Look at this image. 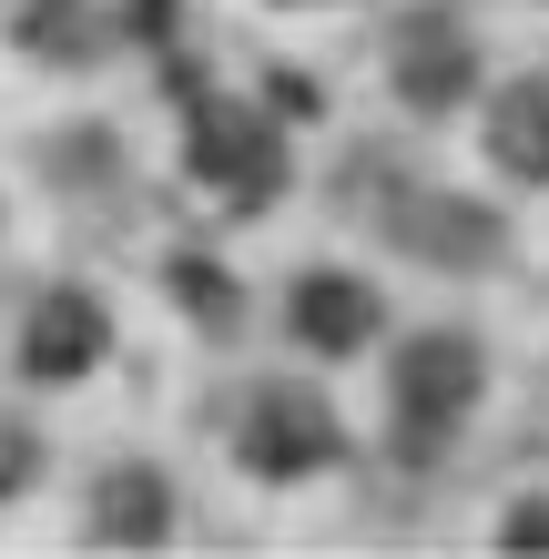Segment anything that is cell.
Returning a JSON list of instances; mask_svg holds the SVG:
<instances>
[{
    "instance_id": "1",
    "label": "cell",
    "mask_w": 549,
    "mask_h": 559,
    "mask_svg": "<svg viewBox=\"0 0 549 559\" xmlns=\"http://www.w3.org/2000/svg\"><path fill=\"white\" fill-rule=\"evenodd\" d=\"M183 174L204 193H224V204H275L285 193V133L244 92H204L183 122Z\"/></svg>"
},
{
    "instance_id": "2",
    "label": "cell",
    "mask_w": 549,
    "mask_h": 559,
    "mask_svg": "<svg viewBox=\"0 0 549 559\" xmlns=\"http://www.w3.org/2000/svg\"><path fill=\"white\" fill-rule=\"evenodd\" d=\"M478 386H489V356H478V336H458V325H428V336L397 346V367H386V407H397V448H447V427H458L478 407Z\"/></svg>"
},
{
    "instance_id": "3",
    "label": "cell",
    "mask_w": 549,
    "mask_h": 559,
    "mask_svg": "<svg viewBox=\"0 0 549 559\" xmlns=\"http://www.w3.org/2000/svg\"><path fill=\"white\" fill-rule=\"evenodd\" d=\"M235 468L265 478V488H296L315 468H336V407L315 386H296V377H265L235 407Z\"/></svg>"
},
{
    "instance_id": "4",
    "label": "cell",
    "mask_w": 549,
    "mask_h": 559,
    "mask_svg": "<svg viewBox=\"0 0 549 559\" xmlns=\"http://www.w3.org/2000/svg\"><path fill=\"white\" fill-rule=\"evenodd\" d=\"M386 82H397V103L407 112H458L468 92H478V41H468V21L458 11H417L397 21V41H386Z\"/></svg>"
},
{
    "instance_id": "5",
    "label": "cell",
    "mask_w": 549,
    "mask_h": 559,
    "mask_svg": "<svg viewBox=\"0 0 549 559\" xmlns=\"http://www.w3.org/2000/svg\"><path fill=\"white\" fill-rule=\"evenodd\" d=\"M112 356V316L92 306L82 285H51L41 306L21 316V377H41V386H72V377H92Z\"/></svg>"
},
{
    "instance_id": "6",
    "label": "cell",
    "mask_w": 549,
    "mask_h": 559,
    "mask_svg": "<svg viewBox=\"0 0 549 559\" xmlns=\"http://www.w3.org/2000/svg\"><path fill=\"white\" fill-rule=\"evenodd\" d=\"M285 325H296L315 356H357V346L386 336V295L367 275H346V265H315V275L285 285Z\"/></svg>"
},
{
    "instance_id": "7",
    "label": "cell",
    "mask_w": 549,
    "mask_h": 559,
    "mask_svg": "<svg viewBox=\"0 0 549 559\" xmlns=\"http://www.w3.org/2000/svg\"><path fill=\"white\" fill-rule=\"evenodd\" d=\"M489 163L509 183H549V72L509 82L489 103Z\"/></svg>"
},
{
    "instance_id": "8",
    "label": "cell",
    "mask_w": 549,
    "mask_h": 559,
    "mask_svg": "<svg viewBox=\"0 0 549 559\" xmlns=\"http://www.w3.org/2000/svg\"><path fill=\"white\" fill-rule=\"evenodd\" d=\"M92 530H103V549H153L174 530V488L153 468H112L103 488H92Z\"/></svg>"
},
{
    "instance_id": "9",
    "label": "cell",
    "mask_w": 549,
    "mask_h": 559,
    "mask_svg": "<svg viewBox=\"0 0 549 559\" xmlns=\"http://www.w3.org/2000/svg\"><path fill=\"white\" fill-rule=\"evenodd\" d=\"M11 31L51 61V72H72V61L92 51V11H82V0H21V21H11Z\"/></svg>"
},
{
    "instance_id": "10",
    "label": "cell",
    "mask_w": 549,
    "mask_h": 559,
    "mask_svg": "<svg viewBox=\"0 0 549 559\" xmlns=\"http://www.w3.org/2000/svg\"><path fill=\"white\" fill-rule=\"evenodd\" d=\"M174 295H193V316H204V325H235V285H224L204 254H193V265H174Z\"/></svg>"
},
{
    "instance_id": "11",
    "label": "cell",
    "mask_w": 549,
    "mask_h": 559,
    "mask_svg": "<svg viewBox=\"0 0 549 559\" xmlns=\"http://www.w3.org/2000/svg\"><path fill=\"white\" fill-rule=\"evenodd\" d=\"M31 457H41V448H31L21 427H0V499H21V488H31Z\"/></svg>"
},
{
    "instance_id": "12",
    "label": "cell",
    "mask_w": 549,
    "mask_h": 559,
    "mask_svg": "<svg viewBox=\"0 0 549 559\" xmlns=\"http://www.w3.org/2000/svg\"><path fill=\"white\" fill-rule=\"evenodd\" d=\"M499 539H509V549H549V509H509Z\"/></svg>"
},
{
    "instance_id": "13",
    "label": "cell",
    "mask_w": 549,
    "mask_h": 559,
    "mask_svg": "<svg viewBox=\"0 0 549 559\" xmlns=\"http://www.w3.org/2000/svg\"><path fill=\"white\" fill-rule=\"evenodd\" d=\"M285 11H326V0H285Z\"/></svg>"
}]
</instances>
